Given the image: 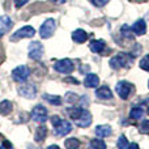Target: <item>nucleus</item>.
Instances as JSON below:
<instances>
[{
  "label": "nucleus",
  "mask_w": 149,
  "mask_h": 149,
  "mask_svg": "<svg viewBox=\"0 0 149 149\" xmlns=\"http://www.w3.org/2000/svg\"><path fill=\"white\" fill-rule=\"evenodd\" d=\"M55 29H56V22H55L54 18H47L43 24H42L41 29H39V36L41 38L47 39L54 34Z\"/></svg>",
  "instance_id": "nucleus-1"
},
{
  "label": "nucleus",
  "mask_w": 149,
  "mask_h": 149,
  "mask_svg": "<svg viewBox=\"0 0 149 149\" xmlns=\"http://www.w3.org/2000/svg\"><path fill=\"white\" fill-rule=\"evenodd\" d=\"M30 76V70L28 65H18L12 71V77L17 82H25Z\"/></svg>",
  "instance_id": "nucleus-2"
},
{
  "label": "nucleus",
  "mask_w": 149,
  "mask_h": 149,
  "mask_svg": "<svg viewBox=\"0 0 149 149\" xmlns=\"http://www.w3.org/2000/svg\"><path fill=\"white\" fill-rule=\"evenodd\" d=\"M130 63H131V60L128 59L127 54H118L110 59V67L114 70H119L122 67H128Z\"/></svg>",
  "instance_id": "nucleus-3"
},
{
  "label": "nucleus",
  "mask_w": 149,
  "mask_h": 149,
  "mask_svg": "<svg viewBox=\"0 0 149 149\" xmlns=\"http://www.w3.org/2000/svg\"><path fill=\"white\" fill-rule=\"evenodd\" d=\"M31 119H33L34 122H37V123H41L43 124L47 120V110L45 106L42 105H37L36 107L31 110Z\"/></svg>",
  "instance_id": "nucleus-4"
},
{
  "label": "nucleus",
  "mask_w": 149,
  "mask_h": 149,
  "mask_svg": "<svg viewBox=\"0 0 149 149\" xmlns=\"http://www.w3.org/2000/svg\"><path fill=\"white\" fill-rule=\"evenodd\" d=\"M54 68H55V71H56V72H59V73H64V74H70V73H72V71L74 70L72 60H70V59L58 60V62L54 64Z\"/></svg>",
  "instance_id": "nucleus-5"
},
{
  "label": "nucleus",
  "mask_w": 149,
  "mask_h": 149,
  "mask_svg": "<svg viewBox=\"0 0 149 149\" xmlns=\"http://www.w3.org/2000/svg\"><path fill=\"white\" fill-rule=\"evenodd\" d=\"M43 46L41 42H31L29 45V58L33 60H41L43 56Z\"/></svg>",
  "instance_id": "nucleus-6"
},
{
  "label": "nucleus",
  "mask_w": 149,
  "mask_h": 149,
  "mask_svg": "<svg viewBox=\"0 0 149 149\" xmlns=\"http://www.w3.org/2000/svg\"><path fill=\"white\" fill-rule=\"evenodd\" d=\"M36 34V29L33 28V26H24V28L18 29L17 31L15 33V36L10 37V39L12 41H17V39H21V38H31V37Z\"/></svg>",
  "instance_id": "nucleus-7"
},
{
  "label": "nucleus",
  "mask_w": 149,
  "mask_h": 149,
  "mask_svg": "<svg viewBox=\"0 0 149 149\" xmlns=\"http://www.w3.org/2000/svg\"><path fill=\"white\" fill-rule=\"evenodd\" d=\"M115 90L122 100H127L132 90V84H130L128 81H119L115 86Z\"/></svg>",
  "instance_id": "nucleus-8"
},
{
  "label": "nucleus",
  "mask_w": 149,
  "mask_h": 149,
  "mask_svg": "<svg viewBox=\"0 0 149 149\" xmlns=\"http://www.w3.org/2000/svg\"><path fill=\"white\" fill-rule=\"evenodd\" d=\"M18 93H20V95H22V97L31 100V98H34L37 94V88L34 86L33 84H22L18 86Z\"/></svg>",
  "instance_id": "nucleus-9"
},
{
  "label": "nucleus",
  "mask_w": 149,
  "mask_h": 149,
  "mask_svg": "<svg viewBox=\"0 0 149 149\" xmlns=\"http://www.w3.org/2000/svg\"><path fill=\"white\" fill-rule=\"evenodd\" d=\"M71 131H72V124L68 120H60V123L56 124L55 130H54L56 136H65V135L70 134Z\"/></svg>",
  "instance_id": "nucleus-10"
},
{
  "label": "nucleus",
  "mask_w": 149,
  "mask_h": 149,
  "mask_svg": "<svg viewBox=\"0 0 149 149\" xmlns=\"http://www.w3.org/2000/svg\"><path fill=\"white\" fill-rule=\"evenodd\" d=\"M74 122H76V124L79 127H88V126H90V124H92V114H90L88 110H84V109H82L80 116L77 119H74Z\"/></svg>",
  "instance_id": "nucleus-11"
},
{
  "label": "nucleus",
  "mask_w": 149,
  "mask_h": 149,
  "mask_svg": "<svg viewBox=\"0 0 149 149\" xmlns=\"http://www.w3.org/2000/svg\"><path fill=\"white\" fill-rule=\"evenodd\" d=\"M13 22L8 16H0V37H3L5 33L10 30Z\"/></svg>",
  "instance_id": "nucleus-12"
},
{
  "label": "nucleus",
  "mask_w": 149,
  "mask_h": 149,
  "mask_svg": "<svg viewBox=\"0 0 149 149\" xmlns=\"http://www.w3.org/2000/svg\"><path fill=\"white\" fill-rule=\"evenodd\" d=\"M95 95L100 100H111L113 98V92H111V89L109 86L102 85V86H100L95 90Z\"/></svg>",
  "instance_id": "nucleus-13"
},
{
  "label": "nucleus",
  "mask_w": 149,
  "mask_h": 149,
  "mask_svg": "<svg viewBox=\"0 0 149 149\" xmlns=\"http://www.w3.org/2000/svg\"><path fill=\"white\" fill-rule=\"evenodd\" d=\"M131 30L134 31L136 36H143V34H145V31H147V22H145L143 18H140V20H137L136 22L132 25Z\"/></svg>",
  "instance_id": "nucleus-14"
},
{
  "label": "nucleus",
  "mask_w": 149,
  "mask_h": 149,
  "mask_svg": "<svg viewBox=\"0 0 149 149\" xmlns=\"http://www.w3.org/2000/svg\"><path fill=\"white\" fill-rule=\"evenodd\" d=\"M100 84V79H98L97 74L94 73H88L86 77L84 80V85L86 88H97Z\"/></svg>",
  "instance_id": "nucleus-15"
},
{
  "label": "nucleus",
  "mask_w": 149,
  "mask_h": 149,
  "mask_svg": "<svg viewBox=\"0 0 149 149\" xmlns=\"http://www.w3.org/2000/svg\"><path fill=\"white\" fill-rule=\"evenodd\" d=\"M113 134V130H111L110 126H107V124H103V126H97L95 127V135H97L98 137H106V136H110V135Z\"/></svg>",
  "instance_id": "nucleus-16"
},
{
  "label": "nucleus",
  "mask_w": 149,
  "mask_h": 149,
  "mask_svg": "<svg viewBox=\"0 0 149 149\" xmlns=\"http://www.w3.org/2000/svg\"><path fill=\"white\" fill-rule=\"evenodd\" d=\"M105 45H106L105 41H102V39H93L89 43V49L92 50L93 52L98 54V52H102V50L105 49Z\"/></svg>",
  "instance_id": "nucleus-17"
},
{
  "label": "nucleus",
  "mask_w": 149,
  "mask_h": 149,
  "mask_svg": "<svg viewBox=\"0 0 149 149\" xmlns=\"http://www.w3.org/2000/svg\"><path fill=\"white\" fill-rule=\"evenodd\" d=\"M72 39L76 43H84L88 39V34H86V31L82 30V29H77V30H74L72 33Z\"/></svg>",
  "instance_id": "nucleus-18"
},
{
  "label": "nucleus",
  "mask_w": 149,
  "mask_h": 149,
  "mask_svg": "<svg viewBox=\"0 0 149 149\" xmlns=\"http://www.w3.org/2000/svg\"><path fill=\"white\" fill-rule=\"evenodd\" d=\"M13 109V105L10 101H7L4 100L1 103H0V115H8V114H10V111H12Z\"/></svg>",
  "instance_id": "nucleus-19"
},
{
  "label": "nucleus",
  "mask_w": 149,
  "mask_h": 149,
  "mask_svg": "<svg viewBox=\"0 0 149 149\" xmlns=\"http://www.w3.org/2000/svg\"><path fill=\"white\" fill-rule=\"evenodd\" d=\"M46 135H47V128H46V127H45V126L38 127V128L36 130V135H34V137H36V141L42 143L45 139H46Z\"/></svg>",
  "instance_id": "nucleus-20"
},
{
  "label": "nucleus",
  "mask_w": 149,
  "mask_h": 149,
  "mask_svg": "<svg viewBox=\"0 0 149 149\" xmlns=\"http://www.w3.org/2000/svg\"><path fill=\"white\" fill-rule=\"evenodd\" d=\"M43 100L47 101L51 105H60L62 103V98L59 95H51V94H43Z\"/></svg>",
  "instance_id": "nucleus-21"
},
{
  "label": "nucleus",
  "mask_w": 149,
  "mask_h": 149,
  "mask_svg": "<svg viewBox=\"0 0 149 149\" xmlns=\"http://www.w3.org/2000/svg\"><path fill=\"white\" fill-rule=\"evenodd\" d=\"M143 115H144V110H143L141 107H134L131 110V113H130V118L135 119V120L143 118Z\"/></svg>",
  "instance_id": "nucleus-22"
},
{
  "label": "nucleus",
  "mask_w": 149,
  "mask_h": 149,
  "mask_svg": "<svg viewBox=\"0 0 149 149\" xmlns=\"http://www.w3.org/2000/svg\"><path fill=\"white\" fill-rule=\"evenodd\" d=\"M65 148L67 149H76L80 147V141L76 139V137H71V139H67L64 143Z\"/></svg>",
  "instance_id": "nucleus-23"
},
{
  "label": "nucleus",
  "mask_w": 149,
  "mask_h": 149,
  "mask_svg": "<svg viewBox=\"0 0 149 149\" xmlns=\"http://www.w3.org/2000/svg\"><path fill=\"white\" fill-rule=\"evenodd\" d=\"M89 145H90V148H95V149H105V148H106L105 141H103V140H101V139H94V140H92Z\"/></svg>",
  "instance_id": "nucleus-24"
},
{
  "label": "nucleus",
  "mask_w": 149,
  "mask_h": 149,
  "mask_svg": "<svg viewBox=\"0 0 149 149\" xmlns=\"http://www.w3.org/2000/svg\"><path fill=\"white\" fill-rule=\"evenodd\" d=\"M116 145H118L119 149H127V148L130 147L128 140L126 139V136H124V135H122V136L118 139V143H116Z\"/></svg>",
  "instance_id": "nucleus-25"
},
{
  "label": "nucleus",
  "mask_w": 149,
  "mask_h": 149,
  "mask_svg": "<svg viewBox=\"0 0 149 149\" xmlns=\"http://www.w3.org/2000/svg\"><path fill=\"white\" fill-rule=\"evenodd\" d=\"M140 68L144 71H149V54L144 55V58L140 60Z\"/></svg>",
  "instance_id": "nucleus-26"
},
{
  "label": "nucleus",
  "mask_w": 149,
  "mask_h": 149,
  "mask_svg": "<svg viewBox=\"0 0 149 149\" xmlns=\"http://www.w3.org/2000/svg\"><path fill=\"white\" fill-rule=\"evenodd\" d=\"M81 111H82V109L81 107H73V109H71L68 113H70V116L73 119H77L80 116V114H81Z\"/></svg>",
  "instance_id": "nucleus-27"
},
{
  "label": "nucleus",
  "mask_w": 149,
  "mask_h": 149,
  "mask_svg": "<svg viewBox=\"0 0 149 149\" xmlns=\"http://www.w3.org/2000/svg\"><path fill=\"white\" fill-rule=\"evenodd\" d=\"M65 101H67L68 103H74L79 101V95L74 94L72 92H70V93H67V95H65Z\"/></svg>",
  "instance_id": "nucleus-28"
},
{
  "label": "nucleus",
  "mask_w": 149,
  "mask_h": 149,
  "mask_svg": "<svg viewBox=\"0 0 149 149\" xmlns=\"http://www.w3.org/2000/svg\"><path fill=\"white\" fill-rule=\"evenodd\" d=\"M140 132L145 135H149V120H144L140 124Z\"/></svg>",
  "instance_id": "nucleus-29"
},
{
  "label": "nucleus",
  "mask_w": 149,
  "mask_h": 149,
  "mask_svg": "<svg viewBox=\"0 0 149 149\" xmlns=\"http://www.w3.org/2000/svg\"><path fill=\"white\" fill-rule=\"evenodd\" d=\"M120 30H122V33H123L124 36L127 37V38H132L131 33H130V30H128V26H126V25H124V26H122V29H120Z\"/></svg>",
  "instance_id": "nucleus-30"
},
{
  "label": "nucleus",
  "mask_w": 149,
  "mask_h": 149,
  "mask_svg": "<svg viewBox=\"0 0 149 149\" xmlns=\"http://www.w3.org/2000/svg\"><path fill=\"white\" fill-rule=\"evenodd\" d=\"M92 3L95 7H103V5L107 3V0H92Z\"/></svg>",
  "instance_id": "nucleus-31"
},
{
  "label": "nucleus",
  "mask_w": 149,
  "mask_h": 149,
  "mask_svg": "<svg viewBox=\"0 0 149 149\" xmlns=\"http://www.w3.org/2000/svg\"><path fill=\"white\" fill-rule=\"evenodd\" d=\"M60 120H62V119H60L58 115L51 116V123H52V126H54V127L56 126V124H59V123H60Z\"/></svg>",
  "instance_id": "nucleus-32"
},
{
  "label": "nucleus",
  "mask_w": 149,
  "mask_h": 149,
  "mask_svg": "<svg viewBox=\"0 0 149 149\" xmlns=\"http://www.w3.org/2000/svg\"><path fill=\"white\" fill-rule=\"evenodd\" d=\"M28 1H29V0H15V5L17 8H21L22 5H25Z\"/></svg>",
  "instance_id": "nucleus-33"
},
{
  "label": "nucleus",
  "mask_w": 149,
  "mask_h": 149,
  "mask_svg": "<svg viewBox=\"0 0 149 149\" xmlns=\"http://www.w3.org/2000/svg\"><path fill=\"white\" fill-rule=\"evenodd\" d=\"M51 3H54V4H64L65 0H50Z\"/></svg>",
  "instance_id": "nucleus-34"
},
{
  "label": "nucleus",
  "mask_w": 149,
  "mask_h": 149,
  "mask_svg": "<svg viewBox=\"0 0 149 149\" xmlns=\"http://www.w3.org/2000/svg\"><path fill=\"white\" fill-rule=\"evenodd\" d=\"M1 147H8V148H10V147H12V145H10L9 143H3V145H1Z\"/></svg>",
  "instance_id": "nucleus-35"
},
{
  "label": "nucleus",
  "mask_w": 149,
  "mask_h": 149,
  "mask_svg": "<svg viewBox=\"0 0 149 149\" xmlns=\"http://www.w3.org/2000/svg\"><path fill=\"white\" fill-rule=\"evenodd\" d=\"M128 148H139V145H137V144H130Z\"/></svg>",
  "instance_id": "nucleus-36"
},
{
  "label": "nucleus",
  "mask_w": 149,
  "mask_h": 149,
  "mask_svg": "<svg viewBox=\"0 0 149 149\" xmlns=\"http://www.w3.org/2000/svg\"><path fill=\"white\" fill-rule=\"evenodd\" d=\"M148 114H149V107H148Z\"/></svg>",
  "instance_id": "nucleus-37"
},
{
  "label": "nucleus",
  "mask_w": 149,
  "mask_h": 149,
  "mask_svg": "<svg viewBox=\"0 0 149 149\" xmlns=\"http://www.w3.org/2000/svg\"><path fill=\"white\" fill-rule=\"evenodd\" d=\"M148 86H149V81H148Z\"/></svg>",
  "instance_id": "nucleus-38"
}]
</instances>
